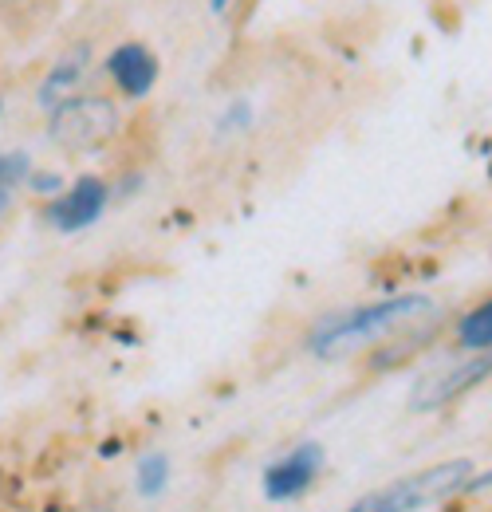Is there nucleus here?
I'll return each mask as SVG.
<instances>
[{"instance_id":"f257e3e1","label":"nucleus","mask_w":492,"mask_h":512,"mask_svg":"<svg viewBox=\"0 0 492 512\" xmlns=\"http://www.w3.org/2000/svg\"><path fill=\"white\" fill-rule=\"evenodd\" d=\"M433 300L422 292H406V296H386V300H374L363 308H351V312H339V316H327L311 331L308 347L319 359H339L355 347H363L370 339H382L390 335L394 327L418 320L422 312H430Z\"/></svg>"},{"instance_id":"f03ea898","label":"nucleus","mask_w":492,"mask_h":512,"mask_svg":"<svg viewBox=\"0 0 492 512\" xmlns=\"http://www.w3.org/2000/svg\"><path fill=\"white\" fill-rule=\"evenodd\" d=\"M469 477H473V461L430 465V469H422L414 477L390 481L386 489H374L367 497H359L347 512H418L426 509V505H433V501L457 497Z\"/></svg>"},{"instance_id":"7ed1b4c3","label":"nucleus","mask_w":492,"mask_h":512,"mask_svg":"<svg viewBox=\"0 0 492 512\" xmlns=\"http://www.w3.org/2000/svg\"><path fill=\"white\" fill-rule=\"evenodd\" d=\"M115 130H119V111H115V103H107L99 95L60 103L48 123V134L71 150H99L115 138Z\"/></svg>"},{"instance_id":"20e7f679","label":"nucleus","mask_w":492,"mask_h":512,"mask_svg":"<svg viewBox=\"0 0 492 512\" xmlns=\"http://www.w3.org/2000/svg\"><path fill=\"white\" fill-rule=\"evenodd\" d=\"M492 375V351H481V355H465L441 371H430L422 375L414 390H410V410L414 414H433L449 402H457L461 394H469L473 386H481Z\"/></svg>"},{"instance_id":"39448f33","label":"nucleus","mask_w":492,"mask_h":512,"mask_svg":"<svg viewBox=\"0 0 492 512\" xmlns=\"http://www.w3.org/2000/svg\"><path fill=\"white\" fill-rule=\"evenodd\" d=\"M319 469H323V446H319V442H304V446H296L292 453H284L280 461H272V465L264 469V477H260L264 497H268V501H276V505L304 497L311 485H315Z\"/></svg>"},{"instance_id":"423d86ee","label":"nucleus","mask_w":492,"mask_h":512,"mask_svg":"<svg viewBox=\"0 0 492 512\" xmlns=\"http://www.w3.org/2000/svg\"><path fill=\"white\" fill-rule=\"evenodd\" d=\"M107 209V186L99 178H79L67 193H60L48 209V221L63 233H79L87 225H95Z\"/></svg>"},{"instance_id":"0eeeda50","label":"nucleus","mask_w":492,"mask_h":512,"mask_svg":"<svg viewBox=\"0 0 492 512\" xmlns=\"http://www.w3.org/2000/svg\"><path fill=\"white\" fill-rule=\"evenodd\" d=\"M107 71H111V79L119 83V91L126 95H146L150 87H154V79H158V60L150 56V48H142V44H119L115 52H111V60H107Z\"/></svg>"},{"instance_id":"6e6552de","label":"nucleus","mask_w":492,"mask_h":512,"mask_svg":"<svg viewBox=\"0 0 492 512\" xmlns=\"http://www.w3.org/2000/svg\"><path fill=\"white\" fill-rule=\"evenodd\" d=\"M457 347L469 351V355H481L492 351V300H481L477 308H469L461 320H457Z\"/></svg>"},{"instance_id":"1a4fd4ad","label":"nucleus","mask_w":492,"mask_h":512,"mask_svg":"<svg viewBox=\"0 0 492 512\" xmlns=\"http://www.w3.org/2000/svg\"><path fill=\"white\" fill-rule=\"evenodd\" d=\"M166 485H170V457L166 453H146L134 469V489L142 497H158V493H166Z\"/></svg>"},{"instance_id":"9d476101","label":"nucleus","mask_w":492,"mask_h":512,"mask_svg":"<svg viewBox=\"0 0 492 512\" xmlns=\"http://www.w3.org/2000/svg\"><path fill=\"white\" fill-rule=\"evenodd\" d=\"M20 178H28V158L24 154H0V186L8 190Z\"/></svg>"},{"instance_id":"9b49d317","label":"nucleus","mask_w":492,"mask_h":512,"mask_svg":"<svg viewBox=\"0 0 492 512\" xmlns=\"http://www.w3.org/2000/svg\"><path fill=\"white\" fill-rule=\"evenodd\" d=\"M485 489H492V473H473L461 493H485Z\"/></svg>"},{"instance_id":"f8f14e48","label":"nucleus","mask_w":492,"mask_h":512,"mask_svg":"<svg viewBox=\"0 0 492 512\" xmlns=\"http://www.w3.org/2000/svg\"><path fill=\"white\" fill-rule=\"evenodd\" d=\"M32 190H40V193H56V190H63V178H56V174H40V178L32 182Z\"/></svg>"},{"instance_id":"ddd939ff","label":"nucleus","mask_w":492,"mask_h":512,"mask_svg":"<svg viewBox=\"0 0 492 512\" xmlns=\"http://www.w3.org/2000/svg\"><path fill=\"white\" fill-rule=\"evenodd\" d=\"M99 453H103V457H115V453H119V442H107V446L99 449Z\"/></svg>"},{"instance_id":"4468645a","label":"nucleus","mask_w":492,"mask_h":512,"mask_svg":"<svg viewBox=\"0 0 492 512\" xmlns=\"http://www.w3.org/2000/svg\"><path fill=\"white\" fill-rule=\"evenodd\" d=\"M4 209H8V190L0 186V213H4Z\"/></svg>"},{"instance_id":"2eb2a0df","label":"nucleus","mask_w":492,"mask_h":512,"mask_svg":"<svg viewBox=\"0 0 492 512\" xmlns=\"http://www.w3.org/2000/svg\"><path fill=\"white\" fill-rule=\"evenodd\" d=\"M209 4H213V12H221V8L229 4V0H209Z\"/></svg>"}]
</instances>
